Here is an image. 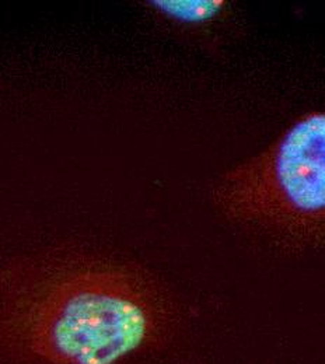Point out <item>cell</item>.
I'll use <instances>...</instances> for the list:
<instances>
[{
  "label": "cell",
  "instance_id": "cell-1",
  "mask_svg": "<svg viewBox=\"0 0 325 364\" xmlns=\"http://www.w3.org/2000/svg\"><path fill=\"white\" fill-rule=\"evenodd\" d=\"M166 296L128 265L30 259L0 279V352L36 364H118L157 343Z\"/></svg>",
  "mask_w": 325,
  "mask_h": 364
},
{
  "label": "cell",
  "instance_id": "cell-2",
  "mask_svg": "<svg viewBox=\"0 0 325 364\" xmlns=\"http://www.w3.org/2000/svg\"><path fill=\"white\" fill-rule=\"evenodd\" d=\"M226 218L282 242H325V112L293 122L213 188Z\"/></svg>",
  "mask_w": 325,
  "mask_h": 364
},
{
  "label": "cell",
  "instance_id": "cell-3",
  "mask_svg": "<svg viewBox=\"0 0 325 364\" xmlns=\"http://www.w3.org/2000/svg\"><path fill=\"white\" fill-rule=\"evenodd\" d=\"M146 6L160 18L203 34L212 43L234 38L241 28L237 6L228 0H151Z\"/></svg>",
  "mask_w": 325,
  "mask_h": 364
}]
</instances>
